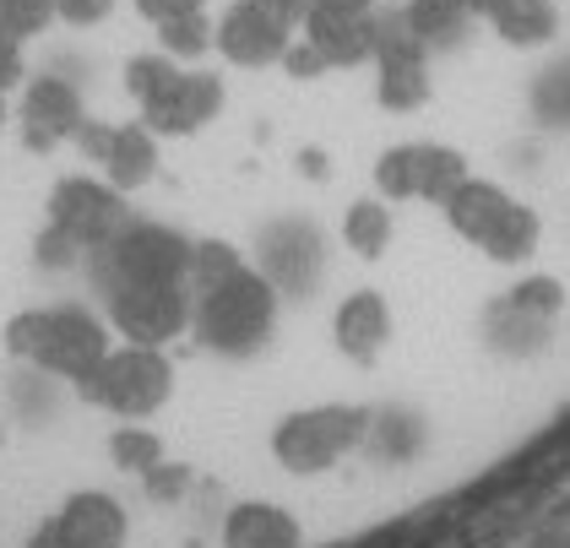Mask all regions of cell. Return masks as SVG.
<instances>
[{"mask_svg":"<svg viewBox=\"0 0 570 548\" xmlns=\"http://www.w3.org/2000/svg\"><path fill=\"white\" fill-rule=\"evenodd\" d=\"M22 141L33 147V153H55L60 141H71L82 120H88V109H82V92L77 82H66V77H33V82H22Z\"/></svg>","mask_w":570,"mask_h":548,"instance_id":"5bb4252c","label":"cell"},{"mask_svg":"<svg viewBox=\"0 0 570 548\" xmlns=\"http://www.w3.org/2000/svg\"><path fill=\"white\" fill-rule=\"evenodd\" d=\"M370 434H375L381 462H396V457H413V451H419V423L402 419V413H381V419H370Z\"/></svg>","mask_w":570,"mask_h":548,"instance_id":"4316f807","label":"cell"},{"mask_svg":"<svg viewBox=\"0 0 570 548\" xmlns=\"http://www.w3.org/2000/svg\"><path fill=\"white\" fill-rule=\"evenodd\" d=\"M6 348H11L17 359H28L33 370L77 385V380L109 353V326H104L92 310H82V304H45V310L11 315Z\"/></svg>","mask_w":570,"mask_h":548,"instance_id":"7a4b0ae2","label":"cell"},{"mask_svg":"<svg viewBox=\"0 0 570 548\" xmlns=\"http://www.w3.org/2000/svg\"><path fill=\"white\" fill-rule=\"evenodd\" d=\"M343 239H348V251L358 255H381L392 245V212L386 202H353L348 217H343Z\"/></svg>","mask_w":570,"mask_h":548,"instance_id":"7402d4cb","label":"cell"},{"mask_svg":"<svg viewBox=\"0 0 570 548\" xmlns=\"http://www.w3.org/2000/svg\"><path fill=\"white\" fill-rule=\"evenodd\" d=\"M299 164H305V174H315V179H326V153H305Z\"/></svg>","mask_w":570,"mask_h":548,"instance_id":"d590c367","label":"cell"},{"mask_svg":"<svg viewBox=\"0 0 570 548\" xmlns=\"http://www.w3.org/2000/svg\"><path fill=\"white\" fill-rule=\"evenodd\" d=\"M136 11L153 17V22H169V17H185V11H202V0H136Z\"/></svg>","mask_w":570,"mask_h":548,"instance_id":"d6a6232c","label":"cell"},{"mask_svg":"<svg viewBox=\"0 0 570 548\" xmlns=\"http://www.w3.org/2000/svg\"><path fill=\"white\" fill-rule=\"evenodd\" d=\"M494 33L505 43H517V49H532V43H549L554 39V28H560V11H554V0H505L494 17Z\"/></svg>","mask_w":570,"mask_h":548,"instance_id":"ffe728a7","label":"cell"},{"mask_svg":"<svg viewBox=\"0 0 570 548\" xmlns=\"http://www.w3.org/2000/svg\"><path fill=\"white\" fill-rule=\"evenodd\" d=\"M277 66H283L288 77H299V82H309V77H326V71H332V66H326V60H321V55H315V49H309L305 39H299V43H288Z\"/></svg>","mask_w":570,"mask_h":548,"instance_id":"f546056e","label":"cell"},{"mask_svg":"<svg viewBox=\"0 0 570 548\" xmlns=\"http://www.w3.org/2000/svg\"><path fill=\"white\" fill-rule=\"evenodd\" d=\"M77 391L88 397L92 408H109L120 419H147L169 402L175 391V370L158 348H141V342H126V348H109L88 375L77 380Z\"/></svg>","mask_w":570,"mask_h":548,"instance_id":"5b68a950","label":"cell"},{"mask_svg":"<svg viewBox=\"0 0 570 548\" xmlns=\"http://www.w3.org/2000/svg\"><path fill=\"white\" fill-rule=\"evenodd\" d=\"M445 223L468 239V245H479L483 255H494V261H527V255L538 251V212L522 207V202H511L500 185H489V179H462L445 202Z\"/></svg>","mask_w":570,"mask_h":548,"instance_id":"277c9868","label":"cell"},{"mask_svg":"<svg viewBox=\"0 0 570 548\" xmlns=\"http://www.w3.org/2000/svg\"><path fill=\"white\" fill-rule=\"evenodd\" d=\"M256 272L277 294H309L321 283V272H326V234L309 217H272L262 228Z\"/></svg>","mask_w":570,"mask_h":548,"instance_id":"9c48e42d","label":"cell"},{"mask_svg":"<svg viewBox=\"0 0 570 548\" xmlns=\"http://www.w3.org/2000/svg\"><path fill=\"white\" fill-rule=\"evenodd\" d=\"M115 11V0H55V17L71 22V28H92Z\"/></svg>","mask_w":570,"mask_h":548,"instance_id":"4dcf8cb0","label":"cell"},{"mask_svg":"<svg viewBox=\"0 0 570 548\" xmlns=\"http://www.w3.org/2000/svg\"><path fill=\"white\" fill-rule=\"evenodd\" d=\"M272 326H277V288L256 266H234L228 277L190 294V332L223 359H250L256 348H266Z\"/></svg>","mask_w":570,"mask_h":548,"instance_id":"6da1fadb","label":"cell"},{"mask_svg":"<svg viewBox=\"0 0 570 548\" xmlns=\"http://www.w3.org/2000/svg\"><path fill=\"white\" fill-rule=\"evenodd\" d=\"M126 196L109 185V179H88V174H71L49 190V223L60 234H71L82 251H98L120 223H126Z\"/></svg>","mask_w":570,"mask_h":548,"instance_id":"30bf717a","label":"cell"},{"mask_svg":"<svg viewBox=\"0 0 570 548\" xmlns=\"http://www.w3.org/2000/svg\"><path fill=\"white\" fill-rule=\"evenodd\" d=\"M175 82H179L175 55H136L131 66H126V87H131V98L141 109H147L153 98H164Z\"/></svg>","mask_w":570,"mask_h":548,"instance_id":"603a6c76","label":"cell"},{"mask_svg":"<svg viewBox=\"0 0 570 548\" xmlns=\"http://www.w3.org/2000/svg\"><path fill=\"white\" fill-rule=\"evenodd\" d=\"M299 521L277 506H234L223 521V548H299Z\"/></svg>","mask_w":570,"mask_h":548,"instance_id":"ac0fdd59","label":"cell"},{"mask_svg":"<svg viewBox=\"0 0 570 548\" xmlns=\"http://www.w3.org/2000/svg\"><path fill=\"white\" fill-rule=\"evenodd\" d=\"M288 28H294V22H288L283 11H272L266 0H234V6L223 11V22L213 28V43H218L234 66L256 71V66L283 60V49L294 43Z\"/></svg>","mask_w":570,"mask_h":548,"instance_id":"4fadbf2b","label":"cell"},{"mask_svg":"<svg viewBox=\"0 0 570 548\" xmlns=\"http://www.w3.org/2000/svg\"><path fill=\"white\" fill-rule=\"evenodd\" d=\"M33 261H39L45 272H71L77 261H88V251H82V245H77L71 234H60V228L49 223L45 234L33 239Z\"/></svg>","mask_w":570,"mask_h":548,"instance_id":"83f0119b","label":"cell"},{"mask_svg":"<svg viewBox=\"0 0 570 548\" xmlns=\"http://www.w3.org/2000/svg\"><path fill=\"white\" fill-rule=\"evenodd\" d=\"M77 141H82V153L104 169V179H109L115 190H136V185H147L153 169H158V136L141 126V120H136V126L82 120Z\"/></svg>","mask_w":570,"mask_h":548,"instance_id":"8fae6325","label":"cell"},{"mask_svg":"<svg viewBox=\"0 0 570 548\" xmlns=\"http://www.w3.org/2000/svg\"><path fill=\"white\" fill-rule=\"evenodd\" d=\"M402 22L424 49H462L473 28V6L468 0H407Z\"/></svg>","mask_w":570,"mask_h":548,"instance_id":"d6986e66","label":"cell"},{"mask_svg":"<svg viewBox=\"0 0 570 548\" xmlns=\"http://www.w3.org/2000/svg\"><path fill=\"white\" fill-rule=\"evenodd\" d=\"M120 544H126V510H120V500H109L98 489L71 495L28 538V548H120Z\"/></svg>","mask_w":570,"mask_h":548,"instance_id":"7c38bea8","label":"cell"},{"mask_svg":"<svg viewBox=\"0 0 570 548\" xmlns=\"http://www.w3.org/2000/svg\"><path fill=\"white\" fill-rule=\"evenodd\" d=\"M104 310H109V326L126 342L164 348L190 326V283H131V288L104 294Z\"/></svg>","mask_w":570,"mask_h":548,"instance_id":"52a82bcc","label":"cell"},{"mask_svg":"<svg viewBox=\"0 0 570 548\" xmlns=\"http://www.w3.org/2000/svg\"><path fill=\"white\" fill-rule=\"evenodd\" d=\"M266 6H272V11H283L288 22H299V17L309 11V0H266Z\"/></svg>","mask_w":570,"mask_h":548,"instance_id":"e575fe53","label":"cell"},{"mask_svg":"<svg viewBox=\"0 0 570 548\" xmlns=\"http://www.w3.org/2000/svg\"><path fill=\"white\" fill-rule=\"evenodd\" d=\"M468 6H473V17H494V11H500L505 0H468Z\"/></svg>","mask_w":570,"mask_h":548,"instance_id":"8d00e7d4","label":"cell"},{"mask_svg":"<svg viewBox=\"0 0 570 548\" xmlns=\"http://www.w3.org/2000/svg\"><path fill=\"white\" fill-rule=\"evenodd\" d=\"M49 22H55V0H0V28L11 39H39Z\"/></svg>","mask_w":570,"mask_h":548,"instance_id":"484cf974","label":"cell"},{"mask_svg":"<svg viewBox=\"0 0 570 548\" xmlns=\"http://www.w3.org/2000/svg\"><path fill=\"white\" fill-rule=\"evenodd\" d=\"M375 98L386 104V109H419L424 98H430V71H424V60H386L381 66V77H375Z\"/></svg>","mask_w":570,"mask_h":548,"instance_id":"44dd1931","label":"cell"},{"mask_svg":"<svg viewBox=\"0 0 570 548\" xmlns=\"http://www.w3.org/2000/svg\"><path fill=\"white\" fill-rule=\"evenodd\" d=\"M158 43H164V55H185V60H196V55H207V49H213V28H207V17H202V11H185V17L158 22Z\"/></svg>","mask_w":570,"mask_h":548,"instance_id":"d4e9b609","label":"cell"},{"mask_svg":"<svg viewBox=\"0 0 570 548\" xmlns=\"http://www.w3.org/2000/svg\"><path fill=\"white\" fill-rule=\"evenodd\" d=\"M17 82H22V43L0 28V92H11Z\"/></svg>","mask_w":570,"mask_h":548,"instance_id":"1f68e13d","label":"cell"},{"mask_svg":"<svg viewBox=\"0 0 570 548\" xmlns=\"http://www.w3.org/2000/svg\"><path fill=\"white\" fill-rule=\"evenodd\" d=\"M332 337H337V348H343L348 359L370 364V359L386 348V337H392V310H386V299L375 294V288L348 294L337 304V315H332Z\"/></svg>","mask_w":570,"mask_h":548,"instance_id":"e0dca14e","label":"cell"},{"mask_svg":"<svg viewBox=\"0 0 570 548\" xmlns=\"http://www.w3.org/2000/svg\"><path fill=\"white\" fill-rule=\"evenodd\" d=\"M468 179V164L462 153L440 147V141H407V147H392L381 164H375V185L392 196V202H445L456 185Z\"/></svg>","mask_w":570,"mask_h":548,"instance_id":"ba28073f","label":"cell"},{"mask_svg":"<svg viewBox=\"0 0 570 548\" xmlns=\"http://www.w3.org/2000/svg\"><path fill=\"white\" fill-rule=\"evenodd\" d=\"M218 109H223V82L213 71H179V82L141 109V126L153 136H190L207 120H218Z\"/></svg>","mask_w":570,"mask_h":548,"instance_id":"9a60e30c","label":"cell"},{"mask_svg":"<svg viewBox=\"0 0 570 548\" xmlns=\"http://www.w3.org/2000/svg\"><path fill=\"white\" fill-rule=\"evenodd\" d=\"M185 272H190V239L169 223L126 217L98 251H88V277L98 299L131 283H185Z\"/></svg>","mask_w":570,"mask_h":548,"instance_id":"3957f363","label":"cell"},{"mask_svg":"<svg viewBox=\"0 0 570 548\" xmlns=\"http://www.w3.org/2000/svg\"><path fill=\"white\" fill-rule=\"evenodd\" d=\"M141 483H147V495L153 500H179L185 489H190V467H175V462H158L141 472Z\"/></svg>","mask_w":570,"mask_h":548,"instance_id":"f1b7e54d","label":"cell"},{"mask_svg":"<svg viewBox=\"0 0 570 548\" xmlns=\"http://www.w3.org/2000/svg\"><path fill=\"white\" fill-rule=\"evenodd\" d=\"M299 22H305V43L326 66L375 60V11H326V6H309Z\"/></svg>","mask_w":570,"mask_h":548,"instance_id":"2e32d148","label":"cell"},{"mask_svg":"<svg viewBox=\"0 0 570 548\" xmlns=\"http://www.w3.org/2000/svg\"><path fill=\"white\" fill-rule=\"evenodd\" d=\"M309 6H326V11H375L381 0H309Z\"/></svg>","mask_w":570,"mask_h":548,"instance_id":"836d02e7","label":"cell"},{"mask_svg":"<svg viewBox=\"0 0 570 548\" xmlns=\"http://www.w3.org/2000/svg\"><path fill=\"white\" fill-rule=\"evenodd\" d=\"M0 126H6V92H0Z\"/></svg>","mask_w":570,"mask_h":548,"instance_id":"74e56055","label":"cell"},{"mask_svg":"<svg viewBox=\"0 0 570 548\" xmlns=\"http://www.w3.org/2000/svg\"><path fill=\"white\" fill-rule=\"evenodd\" d=\"M370 419H375L370 408H343V402L309 408V413H294V419L277 423L272 451H277V462L294 467V472H321L337 457H348L353 446L370 434Z\"/></svg>","mask_w":570,"mask_h":548,"instance_id":"8992f818","label":"cell"},{"mask_svg":"<svg viewBox=\"0 0 570 548\" xmlns=\"http://www.w3.org/2000/svg\"><path fill=\"white\" fill-rule=\"evenodd\" d=\"M109 457H115V467H126V472H147V467L164 462V440L153 429H141V423H126V429L109 434Z\"/></svg>","mask_w":570,"mask_h":548,"instance_id":"cb8c5ba5","label":"cell"}]
</instances>
